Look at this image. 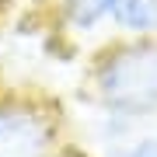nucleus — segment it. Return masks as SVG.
Here are the masks:
<instances>
[{
    "instance_id": "nucleus-2",
    "label": "nucleus",
    "mask_w": 157,
    "mask_h": 157,
    "mask_svg": "<svg viewBox=\"0 0 157 157\" xmlns=\"http://www.w3.org/2000/svg\"><path fill=\"white\" fill-rule=\"evenodd\" d=\"M63 143V115L49 101L0 94V157H49Z\"/></svg>"
},
{
    "instance_id": "nucleus-4",
    "label": "nucleus",
    "mask_w": 157,
    "mask_h": 157,
    "mask_svg": "<svg viewBox=\"0 0 157 157\" xmlns=\"http://www.w3.org/2000/svg\"><path fill=\"white\" fill-rule=\"evenodd\" d=\"M63 25L77 35H91L112 17V0H59Z\"/></svg>"
},
{
    "instance_id": "nucleus-6",
    "label": "nucleus",
    "mask_w": 157,
    "mask_h": 157,
    "mask_svg": "<svg viewBox=\"0 0 157 157\" xmlns=\"http://www.w3.org/2000/svg\"><path fill=\"white\" fill-rule=\"evenodd\" d=\"M49 157H101L98 150H91L87 143H77V140H63Z\"/></svg>"
},
{
    "instance_id": "nucleus-3",
    "label": "nucleus",
    "mask_w": 157,
    "mask_h": 157,
    "mask_svg": "<svg viewBox=\"0 0 157 157\" xmlns=\"http://www.w3.org/2000/svg\"><path fill=\"white\" fill-rule=\"evenodd\" d=\"M108 25H115L122 39H150L157 35V0H112Z\"/></svg>"
},
{
    "instance_id": "nucleus-1",
    "label": "nucleus",
    "mask_w": 157,
    "mask_h": 157,
    "mask_svg": "<svg viewBox=\"0 0 157 157\" xmlns=\"http://www.w3.org/2000/svg\"><path fill=\"white\" fill-rule=\"evenodd\" d=\"M84 94L98 115L133 126L157 119V35L119 39L98 49L84 77Z\"/></svg>"
},
{
    "instance_id": "nucleus-5",
    "label": "nucleus",
    "mask_w": 157,
    "mask_h": 157,
    "mask_svg": "<svg viewBox=\"0 0 157 157\" xmlns=\"http://www.w3.org/2000/svg\"><path fill=\"white\" fill-rule=\"evenodd\" d=\"M101 157H157V133H136L126 143L112 147V150H101Z\"/></svg>"
}]
</instances>
